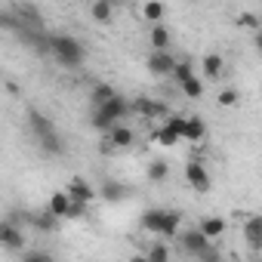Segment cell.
Returning a JSON list of instances; mask_svg holds the SVG:
<instances>
[{"label": "cell", "instance_id": "6da1fadb", "mask_svg": "<svg viewBox=\"0 0 262 262\" xmlns=\"http://www.w3.org/2000/svg\"><path fill=\"white\" fill-rule=\"evenodd\" d=\"M142 231L155 234V237H176L182 228V213L179 210H161V207H148L139 219Z\"/></svg>", "mask_w": 262, "mask_h": 262}, {"label": "cell", "instance_id": "7a4b0ae2", "mask_svg": "<svg viewBox=\"0 0 262 262\" xmlns=\"http://www.w3.org/2000/svg\"><path fill=\"white\" fill-rule=\"evenodd\" d=\"M50 56H53L62 68L77 71V68L83 65V59H86V47H83L77 37H71V34H53V37H50Z\"/></svg>", "mask_w": 262, "mask_h": 262}, {"label": "cell", "instance_id": "3957f363", "mask_svg": "<svg viewBox=\"0 0 262 262\" xmlns=\"http://www.w3.org/2000/svg\"><path fill=\"white\" fill-rule=\"evenodd\" d=\"M123 117H129V102H126L120 93H114L108 102H102V105L93 108V114H90V126L99 129V133H108V129H111L114 123H120Z\"/></svg>", "mask_w": 262, "mask_h": 262}, {"label": "cell", "instance_id": "277c9868", "mask_svg": "<svg viewBox=\"0 0 262 262\" xmlns=\"http://www.w3.org/2000/svg\"><path fill=\"white\" fill-rule=\"evenodd\" d=\"M0 247L10 253H19L25 247V234H22L16 219H0Z\"/></svg>", "mask_w": 262, "mask_h": 262}, {"label": "cell", "instance_id": "5b68a950", "mask_svg": "<svg viewBox=\"0 0 262 262\" xmlns=\"http://www.w3.org/2000/svg\"><path fill=\"white\" fill-rule=\"evenodd\" d=\"M185 179H188V185H191L198 194H207L210 185H213V179H210V173H207V167H204L201 161H188V164H185Z\"/></svg>", "mask_w": 262, "mask_h": 262}, {"label": "cell", "instance_id": "8992f818", "mask_svg": "<svg viewBox=\"0 0 262 262\" xmlns=\"http://www.w3.org/2000/svg\"><path fill=\"white\" fill-rule=\"evenodd\" d=\"M173 65H176V56L170 50H151L148 56V71L155 77H170L173 74Z\"/></svg>", "mask_w": 262, "mask_h": 262}, {"label": "cell", "instance_id": "52a82bcc", "mask_svg": "<svg viewBox=\"0 0 262 262\" xmlns=\"http://www.w3.org/2000/svg\"><path fill=\"white\" fill-rule=\"evenodd\" d=\"M176 241H179V247H182V253H185V256H198L207 244H213V241H207V237L201 234V228H188V231H182V228H179Z\"/></svg>", "mask_w": 262, "mask_h": 262}, {"label": "cell", "instance_id": "ba28073f", "mask_svg": "<svg viewBox=\"0 0 262 262\" xmlns=\"http://www.w3.org/2000/svg\"><path fill=\"white\" fill-rule=\"evenodd\" d=\"M65 191H68L71 201H83V204H90V201L96 198V185H93L90 179H83V176H74V179L65 185Z\"/></svg>", "mask_w": 262, "mask_h": 262}, {"label": "cell", "instance_id": "9c48e42d", "mask_svg": "<svg viewBox=\"0 0 262 262\" xmlns=\"http://www.w3.org/2000/svg\"><path fill=\"white\" fill-rule=\"evenodd\" d=\"M105 139H108L111 148H129V145H133V139H136V133L129 126H123V123H114L108 133H105Z\"/></svg>", "mask_w": 262, "mask_h": 262}, {"label": "cell", "instance_id": "30bf717a", "mask_svg": "<svg viewBox=\"0 0 262 262\" xmlns=\"http://www.w3.org/2000/svg\"><path fill=\"white\" fill-rule=\"evenodd\" d=\"M129 111H136L142 117H167V105L164 102H155V99H136V102H129Z\"/></svg>", "mask_w": 262, "mask_h": 262}, {"label": "cell", "instance_id": "8fae6325", "mask_svg": "<svg viewBox=\"0 0 262 262\" xmlns=\"http://www.w3.org/2000/svg\"><path fill=\"white\" fill-rule=\"evenodd\" d=\"M28 129L34 133V139L37 136H47V133H53L56 129V123L43 114V111H37V108H28Z\"/></svg>", "mask_w": 262, "mask_h": 262}, {"label": "cell", "instance_id": "7c38bea8", "mask_svg": "<svg viewBox=\"0 0 262 262\" xmlns=\"http://www.w3.org/2000/svg\"><path fill=\"white\" fill-rule=\"evenodd\" d=\"M244 237H247V244L253 247V250H262V216H247V222H244Z\"/></svg>", "mask_w": 262, "mask_h": 262}, {"label": "cell", "instance_id": "4fadbf2b", "mask_svg": "<svg viewBox=\"0 0 262 262\" xmlns=\"http://www.w3.org/2000/svg\"><path fill=\"white\" fill-rule=\"evenodd\" d=\"M37 145H40V151L43 155H50V158H59V155H65V139L56 133H47V136H37Z\"/></svg>", "mask_w": 262, "mask_h": 262}, {"label": "cell", "instance_id": "5bb4252c", "mask_svg": "<svg viewBox=\"0 0 262 262\" xmlns=\"http://www.w3.org/2000/svg\"><path fill=\"white\" fill-rule=\"evenodd\" d=\"M96 194H102L108 204H120V201L126 198V185L117 182V179H108V182H102V185L96 188Z\"/></svg>", "mask_w": 262, "mask_h": 262}, {"label": "cell", "instance_id": "9a60e30c", "mask_svg": "<svg viewBox=\"0 0 262 262\" xmlns=\"http://www.w3.org/2000/svg\"><path fill=\"white\" fill-rule=\"evenodd\" d=\"M47 210H50L53 216H59V219H68V210H71V198H68V191H65V188H62V191H53L50 201H47Z\"/></svg>", "mask_w": 262, "mask_h": 262}, {"label": "cell", "instance_id": "2e32d148", "mask_svg": "<svg viewBox=\"0 0 262 262\" xmlns=\"http://www.w3.org/2000/svg\"><path fill=\"white\" fill-rule=\"evenodd\" d=\"M198 228H201V234H204L207 241H216V237H222V234H225V228H228V225H225V219H222V216H204Z\"/></svg>", "mask_w": 262, "mask_h": 262}, {"label": "cell", "instance_id": "e0dca14e", "mask_svg": "<svg viewBox=\"0 0 262 262\" xmlns=\"http://www.w3.org/2000/svg\"><path fill=\"white\" fill-rule=\"evenodd\" d=\"M90 19L96 25H108L114 19V4H111V0H93V4H90Z\"/></svg>", "mask_w": 262, "mask_h": 262}, {"label": "cell", "instance_id": "ac0fdd59", "mask_svg": "<svg viewBox=\"0 0 262 262\" xmlns=\"http://www.w3.org/2000/svg\"><path fill=\"white\" fill-rule=\"evenodd\" d=\"M182 139H188V142H204V139H207V123H204L201 117H185Z\"/></svg>", "mask_w": 262, "mask_h": 262}, {"label": "cell", "instance_id": "d6986e66", "mask_svg": "<svg viewBox=\"0 0 262 262\" xmlns=\"http://www.w3.org/2000/svg\"><path fill=\"white\" fill-rule=\"evenodd\" d=\"M170 40H173L170 28H167L164 22H155L151 31H148V43H151V50H170Z\"/></svg>", "mask_w": 262, "mask_h": 262}, {"label": "cell", "instance_id": "ffe728a7", "mask_svg": "<svg viewBox=\"0 0 262 262\" xmlns=\"http://www.w3.org/2000/svg\"><path fill=\"white\" fill-rule=\"evenodd\" d=\"M222 68H225V59H222L219 53H207V56L201 59V71H204L207 80H216V77L222 74Z\"/></svg>", "mask_w": 262, "mask_h": 262}, {"label": "cell", "instance_id": "44dd1931", "mask_svg": "<svg viewBox=\"0 0 262 262\" xmlns=\"http://www.w3.org/2000/svg\"><path fill=\"white\" fill-rule=\"evenodd\" d=\"M28 219H31V225H34L37 231H43V234H50V231H56V225H59V216H53L50 210H40V213H31Z\"/></svg>", "mask_w": 262, "mask_h": 262}, {"label": "cell", "instance_id": "7402d4cb", "mask_svg": "<svg viewBox=\"0 0 262 262\" xmlns=\"http://www.w3.org/2000/svg\"><path fill=\"white\" fill-rule=\"evenodd\" d=\"M164 16H167V7H164V0H145L142 4V19L145 22H164Z\"/></svg>", "mask_w": 262, "mask_h": 262}, {"label": "cell", "instance_id": "603a6c76", "mask_svg": "<svg viewBox=\"0 0 262 262\" xmlns=\"http://www.w3.org/2000/svg\"><path fill=\"white\" fill-rule=\"evenodd\" d=\"M114 93H117V90H114L111 83H96V86L90 90V105L96 108V105H102V102H108V99H111Z\"/></svg>", "mask_w": 262, "mask_h": 262}, {"label": "cell", "instance_id": "cb8c5ba5", "mask_svg": "<svg viewBox=\"0 0 262 262\" xmlns=\"http://www.w3.org/2000/svg\"><path fill=\"white\" fill-rule=\"evenodd\" d=\"M179 86H182V93H185L188 99H201V96H204V80H201L198 74H191V77H185V80H182Z\"/></svg>", "mask_w": 262, "mask_h": 262}, {"label": "cell", "instance_id": "d4e9b609", "mask_svg": "<svg viewBox=\"0 0 262 262\" xmlns=\"http://www.w3.org/2000/svg\"><path fill=\"white\" fill-rule=\"evenodd\" d=\"M145 173H148V182H164L170 176V164L167 161H151Z\"/></svg>", "mask_w": 262, "mask_h": 262}, {"label": "cell", "instance_id": "484cf974", "mask_svg": "<svg viewBox=\"0 0 262 262\" xmlns=\"http://www.w3.org/2000/svg\"><path fill=\"white\" fill-rule=\"evenodd\" d=\"M145 259H151V262H167V259H170V247L164 244V237L145 250Z\"/></svg>", "mask_w": 262, "mask_h": 262}, {"label": "cell", "instance_id": "4316f807", "mask_svg": "<svg viewBox=\"0 0 262 262\" xmlns=\"http://www.w3.org/2000/svg\"><path fill=\"white\" fill-rule=\"evenodd\" d=\"M234 25H237V28H244V31H259V16H256L253 10H247V13H237Z\"/></svg>", "mask_w": 262, "mask_h": 262}, {"label": "cell", "instance_id": "83f0119b", "mask_svg": "<svg viewBox=\"0 0 262 262\" xmlns=\"http://www.w3.org/2000/svg\"><path fill=\"white\" fill-rule=\"evenodd\" d=\"M216 102H219L222 108H234V105L241 102V93H237L234 86H222V90H219V96H216Z\"/></svg>", "mask_w": 262, "mask_h": 262}, {"label": "cell", "instance_id": "f1b7e54d", "mask_svg": "<svg viewBox=\"0 0 262 262\" xmlns=\"http://www.w3.org/2000/svg\"><path fill=\"white\" fill-rule=\"evenodd\" d=\"M155 142H158V145H167V148H173V145L179 142V136L173 133V129H170L167 123H164L161 129H155Z\"/></svg>", "mask_w": 262, "mask_h": 262}, {"label": "cell", "instance_id": "f546056e", "mask_svg": "<svg viewBox=\"0 0 262 262\" xmlns=\"http://www.w3.org/2000/svg\"><path fill=\"white\" fill-rule=\"evenodd\" d=\"M191 74H194V65H191V62H179V59H176V65H173V74H170V77H176V83H182V80H185V77H191Z\"/></svg>", "mask_w": 262, "mask_h": 262}, {"label": "cell", "instance_id": "4dcf8cb0", "mask_svg": "<svg viewBox=\"0 0 262 262\" xmlns=\"http://www.w3.org/2000/svg\"><path fill=\"white\" fill-rule=\"evenodd\" d=\"M19 256H22V259H31V262H47V259H53V253H47V250H34V253L19 250Z\"/></svg>", "mask_w": 262, "mask_h": 262}, {"label": "cell", "instance_id": "1f68e13d", "mask_svg": "<svg viewBox=\"0 0 262 262\" xmlns=\"http://www.w3.org/2000/svg\"><path fill=\"white\" fill-rule=\"evenodd\" d=\"M4 90H7L10 96H19V93H22V86H19L16 80H7V86H4Z\"/></svg>", "mask_w": 262, "mask_h": 262}]
</instances>
